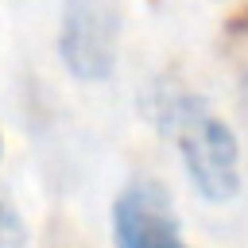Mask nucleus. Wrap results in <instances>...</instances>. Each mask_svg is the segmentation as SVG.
<instances>
[{
    "label": "nucleus",
    "mask_w": 248,
    "mask_h": 248,
    "mask_svg": "<svg viewBox=\"0 0 248 248\" xmlns=\"http://www.w3.org/2000/svg\"><path fill=\"white\" fill-rule=\"evenodd\" d=\"M0 248H23V225L8 205H0Z\"/></svg>",
    "instance_id": "5"
},
{
    "label": "nucleus",
    "mask_w": 248,
    "mask_h": 248,
    "mask_svg": "<svg viewBox=\"0 0 248 248\" xmlns=\"http://www.w3.org/2000/svg\"><path fill=\"white\" fill-rule=\"evenodd\" d=\"M221 50H225V58L240 74H248V4L236 8L225 19V27H221Z\"/></svg>",
    "instance_id": "4"
},
{
    "label": "nucleus",
    "mask_w": 248,
    "mask_h": 248,
    "mask_svg": "<svg viewBox=\"0 0 248 248\" xmlns=\"http://www.w3.org/2000/svg\"><path fill=\"white\" fill-rule=\"evenodd\" d=\"M116 39H120V23L108 0H66L58 50L78 78L85 81L108 78L116 66Z\"/></svg>",
    "instance_id": "2"
},
{
    "label": "nucleus",
    "mask_w": 248,
    "mask_h": 248,
    "mask_svg": "<svg viewBox=\"0 0 248 248\" xmlns=\"http://www.w3.org/2000/svg\"><path fill=\"white\" fill-rule=\"evenodd\" d=\"M112 240L116 248H186L170 194L151 178L128 182L112 205Z\"/></svg>",
    "instance_id": "3"
},
{
    "label": "nucleus",
    "mask_w": 248,
    "mask_h": 248,
    "mask_svg": "<svg viewBox=\"0 0 248 248\" xmlns=\"http://www.w3.org/2000/svg\"><path fill=\"white\" fill-rule=\"evenodd\" d=\"M163 124L174 136V147L209 202H229L240 190V159H236V136L229 132L225 120L205 112L202 101L170 93L163 101Z\"/></svg>",
    "instance_id": "1"
}]
</instances>
